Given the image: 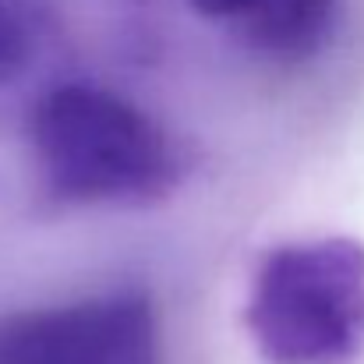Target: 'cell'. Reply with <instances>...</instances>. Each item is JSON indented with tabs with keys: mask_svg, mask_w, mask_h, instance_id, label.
I'll use <instances>...</instances> for the list:
<instances>
[{
	"mask_svg": "<svg viewBox=\"0 0 364 364\" xmlns=\"http://www.w3.org/2000/svg\"><path fill=\"white\" fill-rule=\"evenodd\" d=\"M191 7L276 57L315 53L336 21V0H191Z\"/></svg>",
	"mask_w": 364,
	"mask_h": 364,
	"instance_id": "obj_4",
	"label": "cell"
},
{
	"mask_svg": "<svg viewBox=\"0 0 364 364\" xmlns=\"http://www.w3.org/2000/svg\"><path fill=\"white\" fill-rule=\"evenodd\" d=\"M0 364H163L152 301L114 290L0 326Z\"/></svg>",
	"mask_w": 364,
	"mask_h": 364,
	"instance_id": "obj_3",
	"label": "cell"
},
{
	"mask_svg": "<svg viewBox=\"0 0 364 364\" xmlns=\"http://www.w3.org/2000/svg\"><path fill=\"white\" fill-rule=\"evenodd\" d=\"M247 329L269 364H350L364 350V247L322 237L276 247L251 287Z\"/></svg>",
	"mask_w": 364,
	"mask_h": 364,
	"instance_id": "obj_2",
	"label": "cell"
},
{
	"mask_svg": "<svg viewBox=\"0 0 364 364\" xmlns=\"http://www.w3.org/2000/svg\"><path fill=\"white\" fill-rule=\"evenodd\" d=\"M21 53H25V39H21V28H18V21H14V14L4 7V0H0V78H7L14 68H18V60H21Z\"/></svg>",
	"mask_w": 364,
	"mask_h": 364,
	"instance_id": "obj_5",
	"label": "cell"
},
{
	"mask_svg": "<svg viewBox=\"0 0 364 364\" xmlns=\"http://www.w3.org/2000/svg\"><path fill=\"white\" fill-rule=\"evenodd\" d=\"M28 134L43 181L60 202H152L181 173L170 134L110 89L82 82L50 89L28 117Z\"/></svg>",
	"mask_w": 364,
	"mask_h": 364,
	"instance_id": "obj_1",
	"label": "cell"
}]
</instances>
